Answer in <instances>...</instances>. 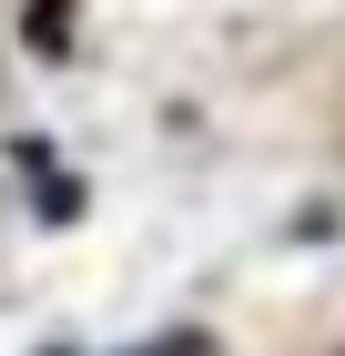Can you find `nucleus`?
Returning <instances> with one entry per match:
<instances>
[{"label": "nucleus", "mask_w": 345, "mask_h": 356, "mask_svg": "<svg viewBox=\"0 0 345 356\" xmlns=\"http://www.w3.org/2000/svg\"><path fill=\"white\" fill-rule=\"evenodd\" d=\"M153 356H203V336H173V346H153Z\"/></svg>", "instance_id": "1"}]
</instances>
